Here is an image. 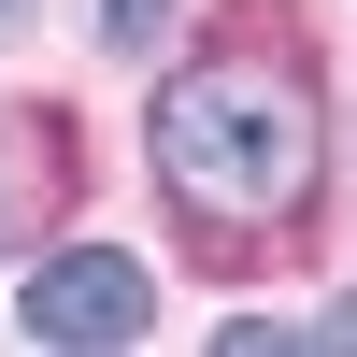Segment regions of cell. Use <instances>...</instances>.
<instances>
[{"label":"cell","mask_w":357,"mask_h":357,"mask_svg":"<svg viewBox=\"0 0 357 357\" xmlns=\"http://www.w3.org/2000/svg\"><path fill=\"white\" fill-rule=\"evenodd\" d=\"M158 172H172V200H200V215H229V229L301 215V186H314V86L272 72V57H200V72H172L158 86Z\"/></svg>","instance_id":"6da1fadb"},{"label":"cell","mask_w":357,"mask_h":357,"mask_svg":"<svg viewBox=\"0 0 357 357\" xmlns=\"http://www.w3.org/2000/svg\"><path fill=\"white\" fill-rule=\"evenodd\" d=\"M158 329V272L114 243H72L29 272V343H143Z\"/></svg>","instance_id":"7a4b0ae2"},{"label":"cell","mask_w":357,"mask_h":357,"mask_svg":"<svg viewBox=\"0 0 357 357\" xmlns=\"http://www.w3.org/2000/svg\"><path fill=\"white\" fill-rule=\"evenodd\" d=\"M158 15H172V0H100V29H114V43H158Z\"/></svg>","instance_id":"3957f363"},{"label":"cell","mask_w":357,"mask_h":357,"mask_svg":"<svg viewBox=\"0 0 357 357\" xmlns=\"http://www.w3.org/2000/svg\"><path fill=\"white\" fill-rule=\"evenodd\" d=\"M329 343H357V301H329Z\"/></svg>","instance_id":"277c9868"},{"label":"cell","mask_w":357,"mask_h":357,"mask_svg":"<svg viewBox=\"0 0 357 357\" xmlns=\"http://www.w3.org/2000/svg\"><path fill=\"white\" fill-rule=\"evenodd\" d=\"M0 29H29V0H0Z\"/></svg>","instance_id":"5b68a950"}]
</instances>
